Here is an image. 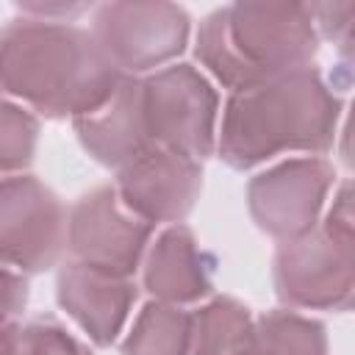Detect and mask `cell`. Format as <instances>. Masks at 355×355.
<instances>
[{
  "instance_id": "7c38bea8",
  "label": "cell",
  "mask_w": 355,
  "mask_h": 355,
  "mask_svg": "<svg viewBox=\"0 0 355 355\" xmlns=\"http://www.w3.org/2000/svg\"><path fill=\"white\" fill-rule=\"evenodd\" d=\"M214 255L205 252L186 225L166 227L144 258V288L169 305L197 302L214 288Z\"/></svg>"
},
{
  "instance_id": "3957f363",
  "label": "cell",
  "mask_w": 355,
  "mask_h": 355,
  "mask_svg": "<svg viewBox=\"0 0 355 355\" xmlns=\"http://www.w3.org/2000/svg\"><path fill=\"white\" fill-rule=\"evenodd\" d=\"M319 47L311 6L252 0L211 11L197 31L200 64L230 92L311 67Z\"/></svg>"
},
{
  "instance_id": "5b68a950",
  "label": "cell",
  "mask_w": 355,
  "mask_h": 355,
  "mask_svg": "<svg viewBox=\"0 0 355 355\" xmlns=\"http://www.w3.org/2000/svg\"><path fill=\"white\" fill-rule=\"evenodd\" d=\"M216 111L214 86L191 64L136 78V119L147 150L161 147L202 164L216 144Z\"/></svg>"
},
{
  "instance_id": "8992f818",
  "label": "cell",
  "mask_w": 355,
  "mask_h": 355,
  "mask_svg": "<svg viewBox=\"0 0 355 355\" xmlns=\"http://www.w3.org/2000/svg\"><path fill=\"white\" fill-rule=\"evenodd\" d=\"M191 19L175 3H105L94 11L92 36L122 75H139L178 58Z\"/></svg>"
},
{
  "instance_id": "ac0fdd59",
  "label": "cell",
  "mask_w": 355,
  "mask_h": 355,
  "mask_svg": "<svg viewBox=\"0 0 355 355\" xmlns=\"http://www.w3.org/2000/svg\"><path fill=\"white\" fill-rule=\"evenodd\" d=\"M28 305V280L8 269L0 266V344L19 327V316Z\"/></svg>"
},
{
  "instance_id": "9c48e42d",
  "label": "cell",
  "mask_w": 355,
  "mask_h": 355,
  "mask_svg": "<svg viewBox=\"0 0 355 355\" xmlns=\"http://www.w3.org/2000/svg\"><path fill=\"white\" fill-rule=\"evenodd\" d=\"M336 169L319 155L288 158L247 186V205L255 225L277 241L297 239L316 227Z\"/></svg>"
},
{
  "instance_id": "5bb4252c",
  "label": "cell",
  "mask_w": 355,
  "mask_h": 355,
  "mask_svg": "<svg viewBox=\"0 0 355 355\" xmlns=\"http://www.w3.org/2000/svg\"><path fill=\"white\" fill-rule=\"evenodd\" d=\"M252 313L233 297H216L191 313L189 355H239L252 333Z\"/></svg>"
},
{
  "instance_id": "6da1fadb",
  "label": "cell",
  "mask_w": 355,
  "mask_h": 355,
  "mask_svg": "<svg viewBox=\"0 0 355 355\" xmlns=\"http://www.w3.org/2000/svg\"><path fill=\"white\" fill-rule=\"evenodd\" d=\"M122 78L94 36L78 25L22 17L0 28V92L44 116H86Z\"/></svg>"
},
{
  "instance_id": "30bf717a",
  "label": "cell",
  "mask_w": 355,
  "mask_h": 355,
  "mask_svg": "<svg viewBox=\"0 0 355 355\" xmlns=\"http://www.w3.org/2000/svg\"><path fill=\"white\" fill-rule=\"evenodd\" d=\"M119 202L147 225L183 222L202 189V164L172 150H147L116 172Z\"/></svg>"
},
{
  "instance_id": "9a60e30c",
  "label": "cell",
  "mask_w": 355,
  "mask_h": 355,
  "mask_svg": "<svg viewBox=\"0 0 355 355\" xmlns=\"http://www.w3.org/2000/svg\"><path fill=\"white\" fill-rule=\"evenodd\" d=\"M189 341L191 313L180 305L153 300L139 311L122 344V355H189Z\"/></svg>"
},
{
  "instance_id": "8fae6325",
  "label": "cell",
  "mask_w": 355,
  "mask_h": 355,
  "mask_svg": "<svg viewBox=\"0 0 355 355\" xmlns=\"http://www.w3.org/2000/svg\"><path fill=\"white\" fill-rule=\"evenodd\" d=\"M55 297L58 305L97 347H111L128 322L136 300V286L130 277L105 275L67 261L58 269Z\"/></svg>"
},
{
  "instance_id": "277c9868",
  "label": "cell",
  "mask_w": 355,
  "mask_h": 355,
  "mask_svg": "<svg viewBox=\"0 0 355 355\" xmlns=\"http://www.w3.org/2000/svg\"><path fill=\"white\" fill-rule=\"evenodd\" d=\"M275 291L288 308L347 311L355 297L352 186L344 183L324 222L275 252Z\"/></svg>"
},
{
  "instance_id": "2e32d148",
  "label": "cell",
  "mask_w": 355,
  "mask_h": 355,
  "mask_svg": "<svg viewBox=\"0 0 355 355\" xmlns=\"http://www.w3.org/2000/svg\"><path fill=\"white\" fill-rule=\"evenodd\" d=\"M39 122L17 103L0 100V175L19 172L33 161Z\"/></svg>"
},
{
  "instance_id": "52a82bcc",
  "label": "cell",
  "mask_w": 355,
  "mask_h": 355,
  "mask_svg": "<svg viewBox=\"0 0 355 355\" xmlns=\"http://www.w3.org/2000/svg\"><path fill=\"white\" fill-rule=\"evenodd\" d=\"M67 247V211L33 175L0 178V266L44 272Z\"/></svg>"
},
{
  "instance_id": "4fadbf2b",
  "label": "cell",
  "mask_w": 355,
  "mask_h": 355,
  "mask_svg": "<svg viewBox=\"0 0 355 355\" xmlns=\"http://www.w3.org/2000/svg\"><path fill=\"white\" fill-rule=\"evenodd\" d=\"M239 355H327V333L324 324L311 316L269 311L255 319Z\"/></svg>"
},
{
  "instance_id": "ba28073f",
  "label": "cell",
  "mask_w": 355,
  "mask_h": 355,
  "mask_svg": "<svg viewBox=\"0 0 355 355\" xmlns=\"http://www.w3.org/2000/svg\"><path fill=\"white\" fill-rule=\"evenodd\" d=\"M153 236V225L133 216L116 197L114 186L86 191L67 214V250L75 263L89 269L133 277Z\"/></svg>"
},
{
  "instance_id": "d6986e66",
  "label": "cell",
  "mask_w": 355,
  "mask_h": 355,
  "mask_svg": "<svg viewBox=\"0 0 355 355\" xmlns=\"http://www.w3.org/2000/svg\"><path fill=\"white\" fill-rule=\"evenodd\" d=\"M313 14V25L322 28V33L333 42L347 44L349 42V19L355 14L352 3H322V6H311Z\"/></svg>"
},
{
  "instance_id": "e0dca14e",
  "label": "cell",
  "mask_w": 355,
  "mask_h": 355,
  "mask_svg": "<svg viewBox=\"0 0 355 355\" xmlns=\"http://www.w3.org/2000/svg\"><path fill=\"white\" fill-rule=\"evenodd\" d=\"M0 355H89V349L58 322L33 319L28 324H19L0 344Z\"/></svg>"
},
{
  "instance_id": "7a4b0ae2",
  "label": "cell",
  "mask_w": 355,
  "mask_h": 355,
  "mask_svg": "<svg viewBox=\"0 0 355 355\" xmlns=\"http://www.w3.org/2000/svg\"><path fill=\"white\" fill-rule=\"evenodd\" d=\"M341 100L313 67L233 92L216 136L233 169H252L280 153H327L336 141Z\"/></svg>"
}]
</instances>
